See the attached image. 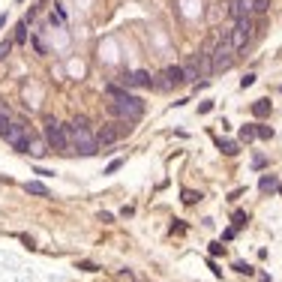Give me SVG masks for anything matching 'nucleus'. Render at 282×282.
I'll list each match as a JSON object with an SVG mask.
<instances>
[{
    "instance_id": "obj_1",
    "label": "nucleus",
    "mask_w": 282,
    "mask_h": 282,
    "mask_svg": "<svg viewBox=\"0 0 282 282\" xmlns=\"http://www.w3.org/2000/svg\"><path fill=\"white\" fill-rule=\"evenodd\" d=\"M111 114L123 117V120H129V123H135L138 117L144 114V102H141L138 96H132V93L120 90V93L114 96V102H111Z\"/></svg>"
},
{
    "instance_id": "obj_2",
    "label": "nucleus",
    "mask_w": 282,
    "mask_h": 282,
    "mask_svg": "<svg viewBox=\"0 0 282 282\" xmlns=\"http://www.w3.org/2000/svg\"><path fill=\"white\" fill-rule=\"evenodd\" d=\"M234 45H231V39H228V33H222L219 36V42H216V48L210 51V63H213V72H228V69L234 66Z\"/></svg>"
},
{
    "instance_id": "obj_3",
    "label": "nucleus",
    "mask_w": 282,
    "mask_h": 282,
    "mask_svg": "<svg viewBox=\"0 0 282 282\" xmlns=\"http://www.w3.org/2000/svg\"><path fill=\"white\" fill-rule=\"evenodd\" d=\"M45 141H48V147L54 150H69V129L57 120V117H45Z\"/></svg>"
},
{
    "instance_id": "obj_4",
    "label": "nucleus",
    "mask_w": 282,
    "mask_h": 282,
    "mask_svg": "<svg viewBox=\"0 0 282 282\" xmlns=\"http://www.w3.org/2000/svg\"><path fill=\"white\" fill-rule=\"evenodd\" d=\"M252 30H255L252 15L234 18V27H231V33H228V39H231V45H234V51H243V48H246L249 39H252Z\"/></svg>"
},
{
    "instance_id": "obj_5",
    "label": "nucleus",
    "mask_w": 282,
    "mask_h": 282,
    "mask_svg": "<svg viewBox=\"0 0 282 282\" xmlns=\"http://www.w3.org/2000/svg\"><path fill=\"white\" fill-rule=\"evenodd\" d=\"M69 144H75V150L81 156H93L96 147H99V141H96V135H93L90 129H69Z\"/></svg>"
},
{
    "instance_id": "obj_6",
    "label": "nucleus",
    "mask_w": 282,
    "mask_h": 282,
    "mask_svg": "<svg viewBox=\"0 0 282 282\" xmlns=\"http://www.w3.org/2000/svg\"><path fill=\"white\" fill-rule=\"evenodd\" d=\"M150 81H153V75L150 72H144V69H141V72H126L123 78H120V84L129 90V87H150Z\"/></svg>"
},
{
    "instance_id": "obj_7",
    "label": "nucleus",
    "mask_w": 282,
    "mask_h": 282,
    "mask_svg": "<svg viewBox=\"0 0 282 282\" xmlns=\"http://www.w3.org/2000/svg\"><path fill=\"white\" fill-rule=\"evenodd\" d=\"M0 135H3V138L9 141V144H12V141L24 138V135H27V129H24V123H12V120H9V126H6L3 132H0Z\"/></svg>"
},
{
    "instance_id": "obj_8",
    "label": "nucleus",
    "mask_w": 282,
    "mask_h": 282,
    "mask_svg": "<svg viewBox=\"0 0 282 282\" xmlns=\"http://www.w3.org/2000/svg\"><path fill=\"white\" fill-rule=\"evenodd\" d=\"M117 138H120V132H117V126H114V123H105V126L99 129V135H96L99 144H114Z\"/></svg>"
},
{
    "instance_id": "obj_9",
    "label": "nucleus",
    "mask_w": 282,
    "mask_h": 282,
    "mask_svg": "<svg viewBox=\"0 0 282 282\" xmlns=\"http://www.w3.org/2000/svg\"><path fill=\"white\" fill-rule=\"evenodd\" d=\"M195 66H198V75H210L213 72V63H210V48L195 54Z\"/></svg>"
},
{
    "instance_id": "obj_10",
    "label": "nucleus",
    "mask_w": 282,
    "mask_h": 282,
    "mask_svg": "<svg viewBox=\"0 0 282 282\" xmlns=\"http://www.w3.org/2000/svg\"><path fill=\"white\" fill-rule=\"evenodd\" d=\"M162 75H165V81H168L171 87H177V84H186V81H183V69H180V66H168Z\"/></svg>"
},
{
    "instance_id": "obj_11",
    "label": "nucleus",
    "mask_w": 282,
    "mask_h": 282,
    "mask_svg": "<svg viewBox=\"0 0 282 282\" xmlns=\"http://www.w3.org/2000/svg\"><path fill=\"white\" fill-rule=\"evenodd\" d=\"M24 189H27L30 195H42V198H48V195H51V192H48V186L39 183V180H27V183H24Z\"/></svg>"
},
{
    "instance_id": "obj_12",
    "label": "nucleus",
    "mask_w": 282,
    "mask_h": 282,
    "mask_svg": "<svg viewBox=\"0 0 282 282\" xmlns=\"http://www.w3.org/2000/svg\"><path fill=\"white\" fill-rule=\"evenodd\" d=\"M183 69V81H198L201 75H198V66H195V60L192 63H186V66H180Z\"/></svg>"
},
{
    "instance_id": "obj_13",
    "label": "nucleus",
    "mask_w": 282,
    "mask_h": 282,
    "mask_svg": "<svg viewBox=\"0 0 282 282\" xmlns=\"http://www.w3.org/2000/svg\"><path fill=\"white\" fill-rule=\"evenodd\" d=\"M258 189H261V192H270V189H279V180H276L273 174H264V177H261V183H258Z\"/></svg>"
},
{
    "instance_id": "obj_14",
    "label": "nucleus",
    "mask_w": 282,
    "mask_h": 282,
    "mask_svg": "<svg viewBox=\"0 0 282 282\" xmlns=\"http://www.w3.org/2000/svg\"><path fill=\"white\" fill-rule=\"evenodd\" d=\"M252 114H255V117H267V114H270V102H267V99L252 102Z\"/></svg>"
},
{
    "instance_id": "obj_15",
    "label": "nucleus",
    "mask_w": 282,
    "mask_h": 282,
    "mask_svg": "<svg viewBox=\"0 0 282 282\" xmlns=\"http://www.w3.org/2000/svg\"><path fill=\"white\" fill-rule=\"evenodd\" d=\"M66 126H69V129H90V120H87L84 114H75L72 123H66Z\"/></svg>"
},
{
    "instance_id": "obj_16",
    "label": "nucleus",
    "mask_w": 282,
    "mask_h": 282,
    "mask_svg": "<svg viewBox=\"0 0 282 282\" xmlns=\"http://www.w3.org/2000/svg\"><path fill=\"white\" fill-rule=\"evenodd\" d=\"M270 12V0H252V15H264Z\"/></svg>"
},
{
    "instance_id": "obj_17",
    "label": "nucleus",
    "mask_w": 282,
    "mask_h": 282,
    "mask_svg": "<svg viewBox=\"0 0 282 282\" xmlns=\"http://www.w3.org/2000/svg\"><path fill=\"white\" fill-rule=\"evenodd\" d=\"M255 138L270 141V138H273V129H270V126H264V123H255Z\"/></svg>"
},
{
    "instance_id": "obj_18",
    "label": "nucleus",
    "mask_w": 282,
    "mask_h": 282,
    "mask_svg": "<svg viewBox=\"0 0 282 282\" xmlns=\"http://www.w3.org/2000/svg\"><path fill=\"white\" fill-rule=\"evenodd\" d=\"M15 42H27V18L24 21H18V27H15Z\"/></svg>"
},
{
    "instance_id": "obj_19",
    "label": "nucleus",
    "mask_w": 282,
    "mask_h": 282,
    "mask_svg": "<svg viewBox=\"0 0 282 282\" xmlns=\"http://www.w3.org/2000/svg\"><path fill=\"white\" fill-rule=\"evenodd\" d=\"M12 147H15L18 153H30V138L24 135V138H18V141H12Z\"/></svg>"
},
{
    "instance_id": "obj_20",
    "label": "nucleus",
    "mask_w": 282,
    "mask_h": 282,
    "mask_svg": "<svg viewBox=\"0 0 282 282\" xmlns=\"http://www.w3.org/2000/svg\"><path fill=\"white\" fill-rule=\"evenodd\" d=\"M219 150L225 156H237V144H234V141H219Z\"/></svg>"
},
{
    "instance_id": "obj_21",
    "label": "nucleus",
    "mask_w": 282,
    "mask_h": 282,
    "mask_svg": "<svg viewBox=\"0 0 282 282\" xmlns=\"http://www.w3.org/2000/svg\"><path fill=\"white\" fill-rule=\"evenodd\" d=\"M9 120H12V117H9V108H6V105H0V132L9 126Z\"/></svg>"
},
{
    "instance_id": "obj_22",
    "label": "nucleus",
    "mask_w": 282,
    "mask_h": 282,
    "mask_svg": "<svg viewBox=\"0 0 282 282\" xmlns=\"http://www.w3.org/2000/svg\"><path fill=\"white\" fill-rule=\"evenodd\" d=\"M201 198H204L201 192H192V189H183V201H186V204H195V201H201Z\"/></svg>"
},
{
    "instance_id": "obj_23",
    "label": "nucleus",
    "mask_w": 282,
    "mask_h": 282,
    "mask_svg": "<svg viewBox=\"0 0 282 282\" xmlns=\"http://www.w3.org/2000/svg\"><path fill=\"white\" fill-rule=\"evenodd\" d=\"M240 138H243V141H252V138H255V123H246V126L240 129Z\"/></svg>"
},
{
    "instance_id": "obj_24",
    "label": "nucleus",
    "mask_w": 282,
    "mask_h": 282,
    "mask_svg": "<svg viewBox=\"0 0 282 282\" xmlns=\"http://www.w3.org/2000/svg\"><path fill=\"white\" fill-rule=\"evenodd\" d=\"M246 213H243V210H237V213H234V225H246Z\"/></svg>"
},
{
    "instance_id": "obj_25",
    "label": "nucleus",
    "mask_w": 282,
    "mask_h": 282,
    "mask_svg": "<svg viewBox=\"0 0 282 282\" xmlns=\"http://www.w3.org/2000/svg\"><path fill=\"white\" fill-rule=\"evenodd\" d=\"M252 84H255V75H252V72L240 78V87H243V90H246V87H252Z\"/></svg>"
},
{
    "instance_id": "obj_26",
    "label": "nucleus",
    "mask_w": 282,
    "mask_h": 282,
    "mask_svg": "<svg viewBox=\"0 0 282 282\" xmlns=\"http://www.w3.org/2000/svg\"><path fill=\"white\" fill-rule=\"evenodd\" d=\"M120 90H123V87H117V84H105V93H108L111 99H114V96H117V93H120Z\"/></svg>"
},
{
    "instance_id": "obj_27",
    "label": "nucleus",
    "mask_w": 282,
    "mask_h": 282,
    "mask_svg": "<svg viewBox=\"0 0 282 282\" xmlns=\"http://www.w3.org/2000/svg\"><path fill=\"white\" fill-rule=\"evenodd\" d=\"M9 48H12V42H9V39H6V42H0V60L9 54Z\"/></svg>"
},
{
    "instance_id": "obj_28",
    "label": "nucleus",
    "mask_w": 282,
    "mask_h": 282,
    "mask_svg": "<svg viewBox=\"0 0 282 282\" xmlns=\"http://www.w3.org/2000/svg\"><path fill=\"white\" fill-rule=\"evenodd\" d=\"M120 165H123V162H120V159H114V162H108V168H105V174H114V171H117V168H120Z\"/></svg>"
},
{
    "instance_id": "obj_29",
    "label": "nucleus",
    "mask_w": 282,
    "mask_h": 282,
    "mask_svg": "<svg viewBox=\"0 0 282 282\" xmlns=\"http://www.w3.org/2000/svg\"><path fill=\"white\" fill-rule=\"evenodd\" d=\"M234 270H237V273H246V276L252 273V267H249V264H243V261H237V264H234Z\"/></svg>"
},
{
    "instance_id": "obj_30",
    "label": "nucleus",
    "mask_w": 282,
    "mask_h": 282,
    "mask_svg": "<svg viewBox=\"0 0 282 282\" xmlns=\"http://www.w3.org/2000/svg\"><path fill=\"white\" fill-rule=\"evenodd\" d=\"M252 165H255V168H264V165H267V159H264V156H255Z\"/></svg>"
},
{
    "instance_id": "obj_31",
    "label": "nucleus",
    "mask_w": 282,
    "mask_h": 282,
    "mask_svg": "<svg viewBox=\"0 0 282 282\" xmlns=\"http://www.w3.org/2000/svg\"><path fill=\"white\" fill-rule=\"evenodd\" d=\"M78 267H81V270H87V273H93V270H96V267H93V264H90V261H81V264H78Z\"/></svg>"
},
{
    "instance_id": "obj_32",
    "label": "nucleus",
    "mask_w": 282,
    "mask_h": 282,
    "mask_svg": "<svg viewBox=\"0 0 282 282\" xmlns=\"http://www.w3.org/2000/svg\"><path fill=\"white\" fill-rule=\"evenodd\" d=\"M6 24V15H0V27H3Z\"/></svg>"
},
{
    "instance_id": "obj_33",
    "label": "nucleus",
    "mask_w": 282,
    "mask_h": 282,
    "mask_svg": "<svg viewBox=\"0 0 282 282\" xmlns=\"http://www.w3.org/2000/svg\"><path fill=\"white\" fill-rule=\"evenodd\" d=\"M279 90H282V87H279Z\"/></svg>"
}]
</instances>
